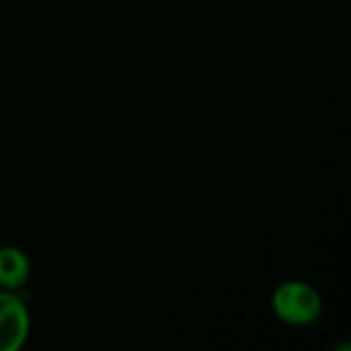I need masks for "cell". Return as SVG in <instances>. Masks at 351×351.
<instances>
[{
  "instance_id": "cell-1",
  "label": "cell",
  "mask_w": 351,
  "mask_h": 351,
  "mask_svg": "<svg viewBox=\"0 0 351 351\" xmlns=\"http://www.w3.org/2000/svg\"><path fill=\"white\" fill-rule=\"evenodd\" d=\"M271 306L282 323L292 327H308L321 317L323 300L311 284L292 280L274 290Z\"/></svg>"
},
{
  "instance_id": "cell-2",
  "label": "cell",
  "mask_w": 351,
  "mask_h": 351,
  "mask_svg": "<svg viewBox=\"0 0 351 351\" xmlns=\"http://www.w3.org/2000/svg\"><path fill=\"white\" fill-rule=\"evenodd\" d=\"M31 319L16 292L0 290V351H16L29 335Z\"/></svg>"
},
{
  "instance_id": "cell-3",
  "label": "cell",
  "mask_w": 351,
  "mask_h": 351,
  "mask_svg": "<svg viewBox=\"0 0 351 351\" xmlns=\"http://www.w3.org/2000/svg\"><path fill=\"white\" fill-rule=\"evenodd\" d=\"M29 280V259L14 247L0 249V290L16 292Z\"/></svg>"
}]
</instances>
